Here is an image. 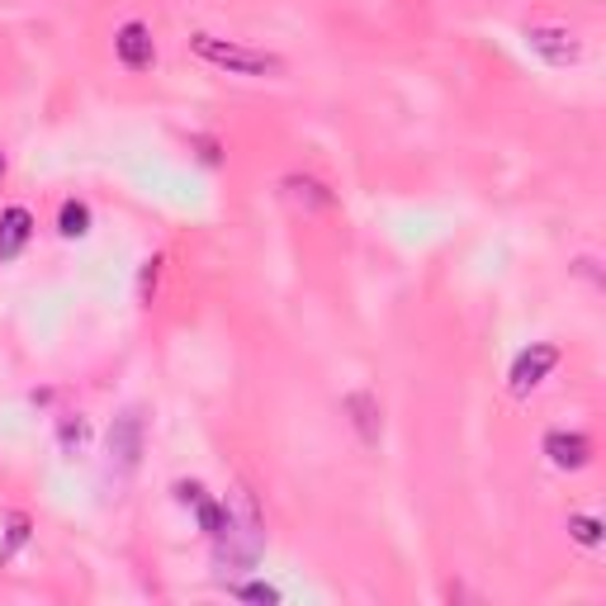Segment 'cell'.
Listing matches in <instances>:
<instances>
[{
  "label": "cell",
  "mask_w": 606,
  "mask_h": 606,
  "mask_svg": "<svg viewBox=\"0 0 606 606\" xmlns=\"http://www.w3.org/2000/svg\"><path fill=\"white\" fill-rule=\"evenodd\" d=\"M346 417H351V426H355V436H361V445H380L384 441V407H380V398L370 394V388H355V394H346Z\"/></svg>",
  "instance_id": "cell-5"
},
{
  "label": "cell",
  "mask_w": 606,
  "mask_h": 606,
  "mask_svg": "<svg viewBox=\"0 0 606 606\" xmlns=\"http://www.w3.org/2000/svg\"><path fill=\"white\" fill-rule=\"evenodd\" d=\"M200 497H204V484H185V478L175 484V503H181V507H194Z\"/></svg>",
  "instance_id": "cell-16"
},
{
  "label": "cell",
  "mask_w": 606,
  "mask_h": 606,
  "mask_svg": "<svg viewBox=\"0 0 606 606\" xmlns=\"http://www.w3.org/2000/svg\"><path fill=\"white\" fill-rule=\"evenodd\" d=\"M190 512H194V522H200V531H204L209 541H223V536H228V522H233V516H228V503H219V497L204 493Z\"/></svg>",
  "instance_id": "cell-10"
},
{
  "label": "cell",
  "mask_w": 606,
  "mask_h": 606,
  "mask_svg": "<svg viewBox=\"0 0 606 606\" xmlns=\"http://www.w3.org/2000/svg\"><path fill=\"white\" fill-rule=\"evenodd\" d=\"M526 48L536 52V58L545 67H574L583 62V43H578V33L568 29V24H526Z\"/></svg>",
  "instance_id": "cell-2"
},
{
  "label": "cell",
  "mask_w": 606,
  "mask_h": 606,
  "mask_svg": "<svg viewBox=\"0 0 606 606\" xmlns=\"http://www.w3.org/2000/svg\"><path fill=\"white\" fill-rule=\"evenodd\" d=\"M559 365V346H549V342H536V346H526L522 355L512 361V394L516 398H526V394H536V388L549 380V370Z\"/></svg>",
  "instance_id": "cell-3"
},
{
  "label": "cell",
  "mask_w": 606,
  "mask_h": 606,
  "mask_svg": "<svg viewBox=\"0 0 606 606\" xmlns=\"http://www.w3.org/2000/svg\"><path fill=\"white\" fill-rule=\"evenodd\" d=\"M33 238V213L24 204H10L0 213V261H14Z\"/></svg>",
  "instance_id": "cell-8"
},
{
  "label": "cell",
  "mask_w": 606,
  "mask_h": 606,
  "mask_svg": "<svg viewBox=\"0 0 606 606\" xmlns=\"http://www.w3.org/2000/svg\"><path fill=\"white\" fill-rule=\"evenodd\" d=\"M228 597H238V602H261V606H275L280 593L271 583H228Z\"/></svg>",
  "instance_id": "cell-13"
},
{
  "label": "cell",
  "mask_w": 606,
  "mask_h": 606,
  "mask_svg": "<svg viewBox=\"0 0 606 606\" xmlns=\"http://www.w3.org/2000/svg\"><path fill=\"white\" fill-rule=\"evenodd\" d=\"M190 52L200 62H209L213 71H228V77H284V58L252 43H238V39H219V33H190Z\"/></svg>",
  "instance_id": "cell-1"
},
{
  "label": "cell",
  "mask_w": 606,
  "mask_h": 606,
  "mask_svg": "<svg viewBox=\"0 0 606 606\" xmlns=\"http://www.w3.org/2000/svg\"><path fill=\"white\" fill-rule=\"evenodd\" d=\"M114 58L129 67V71H148L156 62V39H152V29L142 24V20H129L119 33H114Z\"/></svg>",
  "instance_id": "cell-4"
},
{
  "label": "cell",
  "mask_w": 606,
  "mask_h": 606,
  "mask_svg": "<svg viewBox=\"0 0 606 606\" xmlns=\"http://www.w3.org/2000/svg\"><path fill=\"white\" fill-rule=\"evenodd\" d=\"M194 142H200V156H204L209 166H219V162H223V156H219V142H213V138H194Z\"/></svg>",
  "instance_id": "cell-17"
},
{
  "label": "cell",
  "mask_w": 606,
  "mask_h": 606,
  "mask_svg": "<svg viewBox=\"0 0 606 606\" xmlns=\"http://www.w3.org/2000/svg\"><path fill=\"white\" fill-rule=\"evenodd\" d=\"M568 536H574L578 545H587V549H597L602 545V522L597 516H587V512H574L568 516Z\"/></svg>",
  "instance_id": "cell-12"
},
{
  "label": "cell",
  "mask_w": 606,
  "mask_h": 606,
  "mask_svg": "<svg viewBox=\"0 0 606 606\" xmlns=\"http://www.w3.org/2000/svg\"><path fill=\"white\" fill-rule=\"evenodd\" d=\"M545 455L555 469H583L587 459H593V441L583 432H564V426H555V432H545Z\"/></svg>",
  "instance_id": "cell-6"
},
{
  "label": "cell",
  "mask_w": 606,
  "mask_h": 606,
  "mask_svg": "<svg viewBox=\"0 0 606 606\" xmlns=\"http://www.w3.org/2000/svg\"><path fill=\"white\" fill-rule=\"evenodd\" d=\"M24 541H29V516H24V512H14V516H10V545L0 549V559H10L14 549L24 545Z\"/></svg>",
  "instance_id": "cell-15"
},
{
  "label": "cell",
  "mask_w": 606,
  "mask_h": 606,
  "mask_svg": "<svg viewBox=\"0 0 606 606\" xmlns=\"http://www.w3.org/2000/svg\"><path fill=\"white\" fill-rule=\"evenodd\" d=\"M6 171H10V162H6V148H0V181H6Z\"/></svg>",
  "instance_id": "cell-18"
},
{
  "label": "cell",
  "mask_w": 606,
  "mask_h": 606,
  "mask_svg": "<svg viewBox=\"0 0 606 606\" xmlns=\"http://www.w3.org/2000/svg\"><path fill=\"white\" fill-rule=\"evenodd\" d=\"M110 455H114V465L123 474L138 469V455H142V417L138 413L114 417V426H110Z\"/></svg>",
  "instance_id": "cell-7"
},
{
  "label": "cell",
  "mask_w": 606,
  "mask_h": 606,
  "mask_svg": "<svg viewBox=\"0 0 606 606\" xmlns=\"http://www.w3.org/2000/svg\"><path fill=\"white\" fill-rule=\"evenodd\" d=\"M58 233L62 238H85V233H91V204H85V200H62Z\"/></svg>",
  "instance_id": "cell-11"
},
{
  "label": "cell",
  "mask_w": 606,
  "mask_h": 606,
  "mask_svg": "<svg viewBox=\"0 0 606 606\" xmlns=\"http://www.w3.org/2000/svg\"><path fill=\"white\" fill-rule=\"evenodd\" d=\"M284 194L299 204V209H332L336 204V194L323 185V181H313V175H284Z\"/></svg>",
  "instance_id": "cell-9"
},
{
  "label": "cell",
  "mask_w": 606,
  "mask_h": 606,
  "mask_svg": "<svg viewBox=\"0 0 606 606\" xmlns=\"http://www.w3.org/2000/svg\"><path fill=\"white\" fill-rule=\"evenodd\" d=\"M85 441H91V426H85V417H77V422H62V445H67V451H81V445Z\"/></svg>",
  "instance_id": "cell-14"
}]
</instances>
